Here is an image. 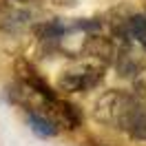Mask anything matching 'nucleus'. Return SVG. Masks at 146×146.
<instances>
[{
    "instance_id": "3",
    "label": "nucleus",
    "mask_w": 146,
    "mask_h": 146,
    "mask_svg": "<svg viewBox=\"0 0 146 146\" xmlns=\"http://www.w3.org/2000/svg\"><path fill=\"white\" fill-rule=\"evenodd\" d=\"M13 71H16V78H18L20 84H25V86H29V89L42 93V95H46V98H55V95H58V91L38 73V69L29 62V60L18 58L16 64H13Z\"/></svg>"
},
{
    "instance_id": "8",
    "label": "nucleus",
    "mask_w": 146,
    "mask_h": 146,
    "mask_svg": "<svg viewBox=\"0 0 146 146\" xmlns=\"http://www.w3.org/2000/svg\"><path fill=\"white\" fill-rule=\"evenodd\" d=\"M95 146H100V144H95Z\"/></svg>"
},
{
    "instance_id": "7",
    "label": "nucleus",
    "mask_w": 146,
    "mask_h": 146,
    "mask_svg": "<svg viewBox=\"0 0 146 146\" xmlns=\"http://www.w3.org/2000/svg\"><path fill=\"white\" fill-rule=\"evenodd\" d=\"M16 2H25L27 5V2H36V0H16Z\"/></svg>"
},
{
    "instance_id": "1",
    "label": "nucleus",
    "mask_w": 146,
    "mask_h": 146,
    "mask_svg": "<svg viewBox=\"0 0 146 146\" xmlns=\"http://www.w3.org/2000/svg\"><path fill=\"white\" fill-rule=\"evenodd\" d=\"M93 113L104 126L124 131L137 139H146V111L135 95L126 91H106L98 100Z\"/></svg>"
},
{
    "instance_id": "2",
    "label": "nucleus",
    "mask_w": 146,
    "mask_h": 146,
    "mask_svg": "<svg viewBox=\"0 0 146 146\" xmlns=\"http://www.w3.org/2000/svg\"><path fill=\"white\" fill-rule=\"evenodd\" d=\"M104 78V69L100 64H93V62H86V64H75L71 69H64L58 78V89L60 91H66V93H84L98 86Z\"/></svg>"
},
{
    "instance_id": "5",
    "label": "nucleus",
    "mask_w": 146,
    "mask_h": 146,
    "mask_svg": "<svg viewBox=\"0 0 146 146\" xmlns=\"http://www.w3.org/2000/svg\"><path fill=\"white\" fill-rule=\"evenodd\" d=\"M128 36H133L139 44L146 49V16L133 13L128 18Z\"/></svg>"
},
{
    "instance_id": "4",
    "label": "nucleus",
    "mask_w": 146,
    "mask_h": 146,
    "mask_svg": "<svg viewBox=\"0 0 146 146\" xmlns=\"http://www.w3.org/2000/svg\"><path fill=\"white\" fill-rule=\"evenodd\" d=\"M27 119H29L31 131L38 137H53L60 131V126L55 124L53 119L49 117V115H44V113H40V111H27Z\"/></svg>"
},
{
    "instance_id": "6",
    "label": "nucleus",
    "mask_w": 146,
    "mask_h": 146,
    "mask_svg": "<svg viewBox=\"0 0 146 146\" xmlns=\"http://www.w3.org/2000/svg\"><path fill=\"white\" fill-rule=\"evenodd\" d=\"M135 82H137V86H142V89L146 91V71H142L139 75H137V78H135Z\"/></svg>"
}]
</instances>
